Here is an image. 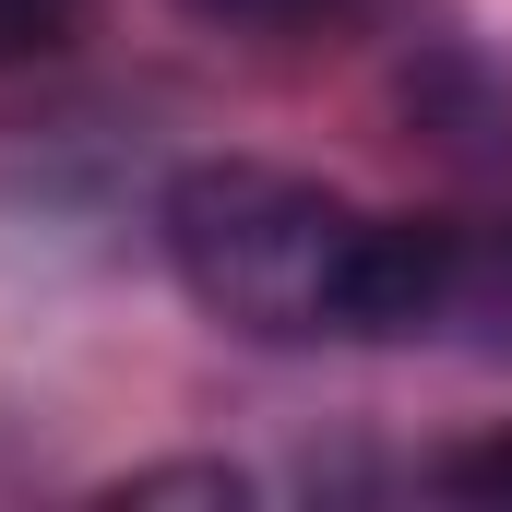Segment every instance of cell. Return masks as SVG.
Returning a JSON list of instances; mask_svg holds the SVG:
<instances>
[{
  "instance_id": "obj_4",
  "label": "cell",
  "mask_w": 512,
  "mask_h": 512,
  "mask_svg": "<svg viewBox=\"0 0 512 512\" xmlns=\"http://www.w3.org/2000/svg\"><path fill=\"white\" fill-rule=\"evenodd\" d=\"M179 12H203V24H251V36H286V24H334V12H358V0H179Z\"/></svg>"
},
{
  "instance_id": "obj_5",
  "label": "cell",
  "mask_w": 512,
  "mask_h": 512,
  "mask_svg": "<svg viewBox=\"0 0 512 512\" xmlns=\"http://www.w3.org/2000/svg\"><path fill=\"white\" fill-rule=\"evenodd\" d=\"M453 489H477V501H512V441H501V453H465V465H453Z\"/></svg>"
},
{
  "instance_id": "obj_2",
  "label": "cell",
  "mask_w": 512,
  "mask_h": 512,
  "mask_svg": "<svg viewBox=\"0 0 512 512\" xmlns=\"http://www.w3.org/2000/svg\"><path fill=\"white\" fill-rule=\"evenodd\" d=\"M108 501H215V512H239L251 501V477H239V465H143V477H120V489H108Z\"/></svg>"
},
{
  "instance_id": "obj_3",
  "label": "cell",
  "mask_w": 512,
  "mask_h": 512,
  "mask_svg": "<svg viewBox=\"0 0 512 512\" xmlns=\"http://www.w3.org/2000/svg\"><path fill=\"white\" fill-rule=\"evenodd\" d=\"M72 24H84V0H0V60H48V48H72Z\"/></svg>"
},
{
  "instance_id": "obj_1",
  "label": "cell",
  "mask_w": 512,
  "mask_h": 512,
  "mask_svg": "<svg viewBox=\"0 0 512 512\" xmlns=\"http://www.w3.org/2000/svg\"><path fill=\"white\" fill-rule=\"evenodd\" d=\"M358 239H370V215L334 203L322 179H286V167H191L167 191V262H179V286L215 322L262 334V346L346 334Z\"/></svg>"
}]
</instances>
